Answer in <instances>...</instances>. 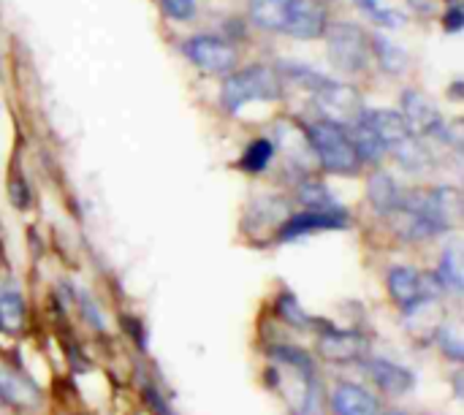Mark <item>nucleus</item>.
Here are the masks:
<instances>
[{
  "label": "nucleus",
  "mask_w": 464,
  "mask_h": 415,
  "mask_svg": "<svg viewBox=\"0 0 464 415\" xmlns=\"http://www.w3.org/2000/svg\"><path fill=\"white\" fill-rule=\"evenodd\" d=\"M272 155H275V141H272V139H256V141L245 150L239 166H242L245 171H250V174H258V171H264V169L269 166Z\"/></svg>",
  "instance_id": "6ab92c4d"
},
{
  "label": "nucleus",
  "mask_w": 464,
  "mask_h": 415,
  "mask_svg": "<svg viewBox=\"0 0 464 415\" xmlns=\"http://www.w3.org/2000/svg\"><path fill=\"white\" fill-rule=\"evenodd\" d=\"M160 8L174 22H190L196 16V0H160Z\"/></svg>",
  "instance_id": "4be33fe9"
},
{
  "label": "nucleus",
  "mask_w": 464,
  "mask_h": 415,
  "mask_svg": "<svg viewBox=\"0 0 464 415\" xmlns=\"http://www.w3.org/2000/svg\"><path fill=\"white\" fill-rule=\"evenodd\" d=\"M367 198H370V204H372L375 212L392 215V212H400V207H402V201H405V193H402V188L394 182L392 174L378 171V174H372L370 182H367Z\"/></svg>",
  "instance_id": "f8f14e48"
},
{
  "label": "nucleus",
  "mask_w": 464,
  "mask_h": 415,
  "mask_svg": "<svg viewBox=\"0 0 464 415\" xmlns=\"http://www.w3.org/2000/svg\"><path fill=\"white\" fill-rule=\"evenodd\" d=\"M0 402L16 405V408L38 405V389L30 383V378H22L11 372L5 364H0Z\"/></svg>",
  "instance_id": "2eb2a0df"
},
{
  "label": "nucleus",
  "mask_w": 464,
  "mask_h": 415,
  "mask_svg": "<svg viewBox=\"0 0 464 415\" xmlns=\"http://www.w3.org/2000/svg\"><path fill=\"white\" fill-rule=\"evenodd\" d=\"M438 343H440V348H443V353H446V356H451L454 362H462V356H464L462 334H459L454 326H446V329H440V337H438Z\"/></svg>",
  "instance_id": "5701e85b"
},
{
  "label": "nucleus",
  "mask_w": 464,
  "mask_h": 415,
  "mask_svg": "<svg viewBox=\"0 0 464 415\" xmlns=\"http://www.w3.org/2000/svg\"><path fill=\"white\" fill-rule=\"evenodd\" d=\"M386 415H405V413H386Z\"/></svg>",
  "instance_id": "c85d7f7f"
},
{
  "label": "nucleus",
  "mask_w": 464,
  "mask_h": 415,
  "mask_svg": "<svg viewBox=\"0 0 464 415\" xmlns=\"http://www.w3.org/2000/svg\"><path fill=\"white\" fill-rule=\"evenodd\" d=\"M307 141L315 150L318 163L332 174H356L362 169V158L348 136L345 125L318 120L307 130Z\"/></svg>",
  "instance_id": "f03ea898"
},
{
  "label": "nucleus",
  "mask_w": 464,
  "mask_h": 415,
  "mask_svg": "<svg viewBox=\"0 0 464 415\" xmlns=\"http://www.w3.org/2000/svg\"><path fill=\"white\" fill-rule=\"evenodd\" d=\"M416 11H424V14H430L432 8H435V0H408Z\"/></svg>",
  "instance_id": "cd10ccee"
},
{
  "label": "nucleus",
  "mask_w": 464,
  "mask_h": 415,
  "mask_svg": "<svg viewBox=\"0 0 464 415\" xmlns=\"http://www.w3.org/2000/svg\"><path fill=\"white\" fill-rule=\"evenodd\" d=\"M438 283L443 288H449L451 294H462V261H459V250L449 247L440 258V269H438Z\"/></svg>",
  "instance_id": "f3484780"
},
{
  "label": "nucleus",
  "mask_w": 464,
  "mask_h": 415,
  "mask_svg": "<svg viewBox=\"0 0 464 415\" xmlns=\"http://www.w3.org/2000/svg\"><path fill=\"white\" fill-rule=\"evenodd\" d=\"M310 92L315 98L318 111L329 122H337V125H345L348 128L364 111L362 92L353 84H348V82H337V79H329V76L318 73V79L313 82Z\"/></svg>",
  "instance_id": "20e7f679"
},
{
  "label": "nucleus",
  "mask_w": 464,
  "mask_h": 415,
  "mask_svg": "<svg viewBox=\"0 0 464 415\" xmlns=\"http://www.w3.org/2000/svg\"><path fill=\"white\" fill-rule=\"evenodd\" d=\"M372 54L383 63V68L389 71H397L405 65V57H402V49H397L386 35H372Z\"/></svg>",
  "instance_id": "412c9836"
},
{
  "label": "nucleus",
  "mask_w": 464,
  "mask_h": 415,
  "mask_svg": "<svg viewBox=\"0 0 464 415\" xmlns=\"http://www.w3.org/2000/svg\"><path fill=\"white\" fill-rule=\"evenodd\" d=\"M144 402L152 408V413L155 415H174L171 410H169V405L163 402V397H160L152 386H147V389H144Z\"/></svg>",
  "instance_id": "a878e982"
},
{
  "label": "nucleus",
  "mask_w": 464,
  "mask_h": 415,
  "mask_svg": "<svg viewBox=\"0 0 464 415\" xmlns=\"http://www.w3.org/2000/svg\"><path fill=\"white\" fill-rule=\"evenodd\" d=\"M329 30V0H291L283 33L299 41L324 38Z\"/></svg>",
  "instance_id": "1a4fd4ad"
},
{
  "label": "nucleus",
  "mask_w": 464,
  "mask_h": 415,
  "mask_svg": "<svg viewBox=\"0 0 464 415\" xmlns=\"http://www.w3.org/2000/svg\"><path fill=\"white\" fill-rule=\"evenodd\" d=\"M348 223V215L343 209H334V212H315V209H307L302 215H294L291 220H285L280 226V239H296V236H304V234H315V231H329V228H345Z\"/></svg>",
  "instance_id": "9d476101"
},
{
  "label": "nucleus",
  "mask_w": 464,
  "mask_h": 415,
  "mask_svg": "<svg viewBox=\"0 0 464 415\" xmlns=\"http://www.w3.org/2000/svg\"><path fill=\"white\" fill-rule=\"evenodd\" d=\"M334 415H378V397L359 383H340L332 394Z\"/></svg>",
  "instance_id": "9b49d317"
},
{
  "label": "nucleus",
  "mask_w": 464,
  "mask_h": 415,
  "mask_svg": "<svg viewBox=\"0 0 464 415\" xmlns=\"http://www.w3.org/2000/svg\"><path fill=\"white\" fill-rule=\"evenodd\" d=\"M400 212H402L400 228L408 239H430L459 223L462 196L457 188H432L424 193H405Z\"/></svg>",
  "instance_id": "f257e3e1"
},
{
  "label": "nucleus",
  "mask_w": 464,
  "mask_h": 415,
  "mask_svg": "<svg viewBox=\"0 0 464 415\" xmlns=\"http://www.w3.org/2000/svg\"><path fill=\"white\" fill-rule=\"evenodd\" d=\"M367 372H370V378H372L383 391H389V394H405V391H411L413 383H416V378H413L411 370H405V367H400V364H394V362H386V359H372V362H367Z\"/></svg>",
  "instance_id": "4468645a"
},
{
  "label": "nucleus",
  "mask_w": 464,
  "mask_h": 415,
  "mask_svg": "<svg viewBox=\"0 0 464 415\" xmlns=\"http://www.w3.org/2000/svg\"><path fill=\"white\" fill-rule=\"evenodd\" d=\"M24 323V302L16 291L0 294V326L8 332H19Z\"/></svg>",
  "instance_id": "a211bd4d"
},
{
  "label": "nucleus",
  "mask_w": 464,
  "mask_h": 415,
  "mask_svg": "<svg viewBox=\"0 0 464 415\" xmlns=\"http://www.w3.org/2000/svg\"><path fill=\"white\" fill-rule=\"evenodd\" d=\"M318 348L329 362H353V359H362V353L367 351V343L356 332H326L321 334Z\"/></svg>",
  "instance_id": "ddd939ff"
},
{
  "label": "nucleus",
  "mask_w": 464,
  "mask_h": 415,
  "mask_svg": "<svg viewBox=\"0 0 464 415\" xmlns=\"http://www.w3.org/2000/svg\"><path fill=\"white\" fill-rule=\"evenodd\" d=\"M299 198H302V204H307V209H315V212H334V209H340L337 201L329 196V190L321 182H304L302 190H299Z\"/></svg>",
  "instance_id": "aec40b11"
},
{
  "label": "nucleus",
  "mask_w": 464,
  "mask_h": 415,
  "mask_svg": "<svg viewBox=\"0 0 464 415\" xmlns=\"http://www.w3.org/2000/svg\"><path fill=\"white\" fill-rule=\"evenodd\" d=\"M402 120L408 122L411 133L413 136H432V139H440L446 141V133H449V122L443 120L440 109L421 92H413L408 90L402 95Z\"/></svg>",
  "instance_id": "6e6552de"
},
{
  "label": "nucleus",
  "mask_w": 464,
  "mask_h": 415,
  "mask_svg": "<svg viewBox=\"0 0 464 415\" xmlns=\"http://www.w3.org/2000/svg\"><path fill=\"white\" fill-rule=\"evenodd\" d=\"M362 5H364V11L375 19V22H381V24H397V22H402V16H397V14H392L386 5H381L378 0H359Z\"/></svg>",
  "instance_id": "393cba45"
},
{
  "label": "nucleus",
  "mask_w": 464,
  "mask_h": 415,
  "mask_svg": "<svg viewBox=\"0 0 464 415\" xmlns=\"http://www.w3.org/2000/svg\"><path fill=\"white\" fill-rule=\"evenodd\" d=\"M277 313H280L288 323H294V326H307V315L302 313V307L296 304V299H294L291 294H283V296H280Z\"/></svg>",
  "instance_id": "b1692460"
},
{
  "label": "nucleus",
  "mask_w": 464,
  "mask_h": 415,
  "mask_svg": "<svg viewBox=\"0 0 464 415\" xmlns=\"http://www.w3.org/2000/svg\"><path fill=\"white\" fill-rule=\"evenodd\" d=\"M329 43V60L348 73L364 71L372 60V38L364 33V27L353 22H337L326 30Z\"/></svg>",
  "instance_id": "39448f33"
},
{
  "label": "nucleus",
  "mask_w": 464,
  "mask_h": 415,
  "mask_svg": "<svg viewBox=\"0 0 464 415\" xmlns=\"http://www.w3.org/2000/svg\"><path fill=\"white\" fill-rule=\"evenodd\" d=\"M440 291H443V285L438 283V277L419 275L411 266H394L389 272V294L405 313H413L419 304L435 299Z\"/></svg>",
  "instance_id": "0eeeda50"
},
{
  "label": "nucleus",
  "mask_w": 464,
  "mask_h": 415,
  "mask_svg": "<svg viewBox=\"0 0 464 415\" xmlns=\"http://www.w3.org/2000/svg\"><path fill=\"white\" fill-rule=\"evenodd\" d=\"M182 52L196 68L209 71V73L228 76L239 65L237 49L226 38H218V35H193L182 43Z\"/></svg>",
  "instance_id": "423d86ee"
},
{
  "label": "nucleus",
  "mask_w": 464,
  "mask_h": 415,
  "mask_svg": "<svg viewBox=\"0 0 464 415\" xmlns=\"http://www.w3.org/2000/svg\"><path fill=\"white\" fill-rule=\"evenodd\" d=\"M283 76L266 65H250L245 71H231L223 82L226 111H239L250 101H277L283 98Z\"/></svg>",
  "instance_id": "7ed1b4c3"
},
{
  "label": "nucleus",
  "mask_w": 464,
  "mask_h": 415,
  "mask_svg": "<svg viewBox=\"0 0 464 415\" xmlns=\"http://www.w3.org/2000/svg\"><path fill=\"white\" fill-rule=\"evenodd\" d=\"M446 27L451 30V33H459V27H462V3H451L449 5V11H446Z\"/></svg>",
  "instance_id": "bb28decb"
},
{
  "label": "nucleus",
  "mask_w": 464,
  "mask_h": 415,
  "mask_svg": "<svg viewBox=\"0 0 464 415\" xmlns=\"http://www.w3.org/2000/svg\"><path fill=\"white\" fill-rule=\"evenodd\" d=\"M291 0H250V19L269 33H283Z\"/></svg>",
  "instance_id": "dca6fc26"
}]
</instances>
